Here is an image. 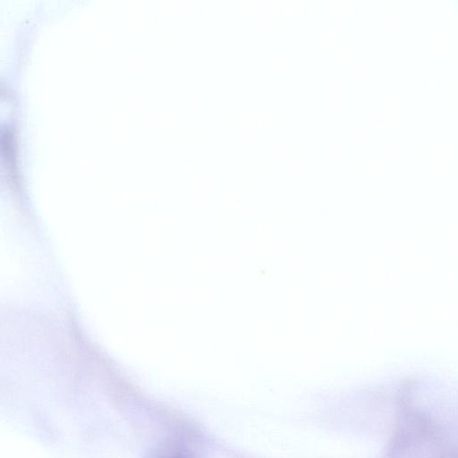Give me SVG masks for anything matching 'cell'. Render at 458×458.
Listing matches in <instances>:
<instances>
[{
  "label": "cell",
  "instance_id": "cell-1",
  "mask_svg": "<svg viewBox=\"0 0 458 458\" xmlns=\"http://www.w3.org/2000/svg\"><path fill=\"white\" fill-rule=\"evenodd\" d=\"M155 458H194L185 451L171 450L157 455Z\"/></svg>",
  "mask_w": 458,
  "mask_h": 458
}]
</instances>
